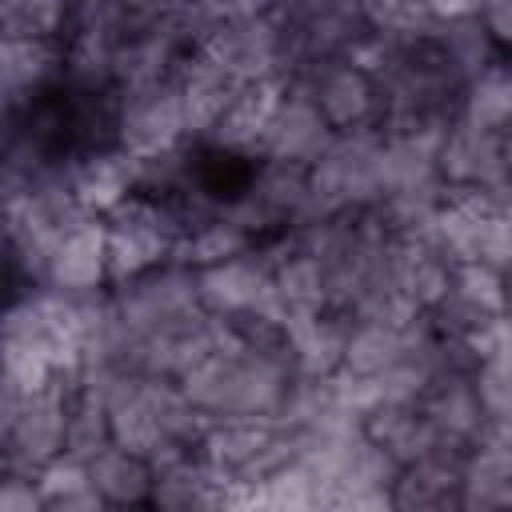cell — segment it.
Listing matches in <instances>:
<instances>
[{
	"label": "cell",
	"mask_w": 512,
	"mask_h": 512,
	"mask_svg": "<svg viewBox=\"0 0 512 512\" xmlns=\"http://www.w3.org/2000/svg\"><path fill=\"white\" fill-rule=\"evenodd\" d=\"M316 104L328 124H360L372 112V84L356 68H336L320 80Z\"/></svg>",
	"instance_id": "3"
},
{
	"label": "cell",
	"mask_w": 512,
	"mask_h": 512,
	"mask_svg": "<svg viewBox=\"0 0 512 512\" xmlns=\"http://www.w3.org/2000/svg\"><path fill=\"white\" fill-rule=\"evenodd\" d=\"M324 128H328V120H324L320 104L300 96V100H288V104L280 100V112H276L264 140L284 164H296V160H308L324 148Z\"/></svg>",
	"instance_id": "2"
},
{
	"label": "cell",
	"mask_w": 512,
	"mask_h": 512,
	"mask_svg": "<svg viewBox=\"0 0 512 512\" xmlns=\"http://www.w3.org/2000/svg\"><path fill=\"white\" fill-rule=\"evenodd\" d=\"M160 252H164V224L144 204H132L108 232V268L116 276H124V272L132 276V272L148 268Z\"/></svg>",
	"instance_id": "1"
},
{
	"label": "cell",
	"mask_w": 512,
	"mask_h": 512,
	"mask_svg": "<svg viewBox=\"0 0 512 512\" xmlns=\"http://www.w3.org/2000/svg\"><path fill=\"white\" fill-rule=\"evenodd\" d=\"M480 8H484V28L496 40L512 44V0H480Z\"/></svg>",
	"instance_id": "4"
}]
</instances>
